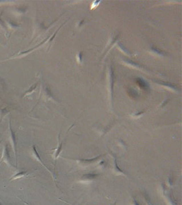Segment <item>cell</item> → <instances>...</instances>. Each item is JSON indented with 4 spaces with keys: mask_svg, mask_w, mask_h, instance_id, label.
Wrapping results in <instances>:
<instances>
[{
    "mask_svg": "<svg viewBox=\"0 0 182 205\" xmlns=\"http://www.w3.org/2000/svg\"><path fill=\"white\" fill-rule=\"evenodd\" d=\"M3 162L8 165V166H10V167H13V165L11 164V158H10V156L9 147H8V144L5 145L4 148H3L2 156H1V160H0V164Z\"/></svg>",
    "mask_w": 182,
    "mask_h": 205,
    "instance_id": "cell-2",
    "label": "cell"
},
{
    "mask_svg": "<svg viewBox=\"0 0 182 205\" xmlns=\"http://www.w3.org/2000/svg\"><path fill=\"white\" fill-rule=\"evenodd\" d=\"M102 155H99L98 157H96V158L92 159H81V160H79L80 164H94V163L96 162H98V159L100 158H101Z\"/></svg>",
    "mask_w": 182,
    "mask_h": 205,
    "instance_id": "cell-4",
    "label": "cell"
},
{
    "mask_svg": "<svg viewBox=\"0 0 182 205\" xmlns=\"http://www.w3.org/2000/svg\"><path fill=\"white\" fill-rule=\"evenodd\" d=\"M0 143H1V142H0Z\"/></svg>",
    "mask_w": 182,
    "mask_h": 205,
    "instance_id": "cell-18",
    "label": "cell"
},
{
    "mask_svg": "<svg viewBox=\"0 0 182 205\" xmlns=\"http://www.w3.org/2000/svg\"><path fill=\"white\" fill-rule=\"evenodd\" d=\"M62 145H63V142H60V136L59 135V136H58V146H57V148H56V150L55 151V154H54V159H55V161L57 159V157H59V154H60V152H61V150H62Z\"/></svg>",
    "mask_w": 182,
    "mask_h": 205,
    "instance_id": "cell-5",
    "label": "cell"
},
{
    "mask_svg": "<svg viewBox=\"0 0 182 205\" xmlns=\"http://www.w3.org/2000/svg\"><path fill=\"white\" fill-rule=\"evenodd\" d=\"M8 134H9V138L10 143L12 144V147L15 153V157L16 159V166H17V136H16V133L12 129L11 125H10V120L9 121V129H8Z\"/></svg>",
    "mask_w": 182,
    "mask_h": 205,
    "instance_id": "cell-1",
    "label": "cell"
},
{
    "mask_svg": "<svg viewBox=\"0 0 182 205\" xmlns=\"http://www.w3.org/2000/svg\"><path fill=\"white\" fill-rule=\"evenodd\" d=\"M0 25H1V27H4V28L6 27V25H5L4 22L3 21L2 19H1V18H0Z\"/></svg>",
    "mask_w": 182,
    "mask_h": 205,
    "instance_id": "cell-14",
    "label": "cell"
},
{
    "mask_svg": "<svg viewBox=\"0 0 182 205\" xmlns=\"http://www.w3.org/2000/svg\"><path fill=\"white\" fill-rule=\"evenodd\" d=\"M144 196V198L145 200V202H146L147 204V205H153V204H152L151 200H150V198H149V196H148L147 194H145L144 196Z\"/></svg>",
    "mask_w": 182,
    "mask_h": 205,
    "instance_id": "cell-12",
    "label": "cell"
},
{
    "mask_svg": "<svg viewBox=\"0 0 182 205\" xmlns=\"http://www.w3.org/2000/svg\"><path fill=\"white\" fill-rule=\"evenodd\" d=\"M82 56H83V53H78V55H77L78 62H82Z\"/></svg>",
    "mask_w": 182,
    "mask_h": 205,
    "instance_id": "cell-13",
    "label": "cell"
},
{
    "mask_svg": "<svg viewBox=\"0 0 182 205\" xmlns=\"http://www.w3.org/2000/svg\"><path fill=\"white\" fill-rule=\"evenodd\" d=\"M115 204H116V202H114V204H111V205H115Z\"/></svg>",
    "mask_w": 182,
    "mask_h": 205,
    "instance_id": "cell-17",
    "label": "cell"
},
{
    "mask_svg": "<svg viewBox=\"0 0 182 205\" xmlns=\"http://www.w3.org/2000/svg\"><path fill=\"white\" fill-rule=\"evenodd\" d=\"M31 155H32V157H34V158L35 159H36V161H38V162H39L40 164H41L42 166H43V167L45 168V169H46V170L48 171L50 174H52V172H50V170L48 169V168H47L45 164H44V163H43V160H42L41 157H40V156L39 154H38L37 150H36V146H35V145H34V146H32V149H31Z\"/></svg>",
    "mask_w": 182,
    "mask_h": 205,
    "instance_id": "cell-3",
    "label": "cell"
},
{
    "mask_svg": "<svg viewBox=\"0 0 182 205\" xmlns=\"http://www.w3.org/2000/svg\"><path fill=\"white\" fill-rule=\"evenodd\" d=\"M133 205H141L135 199H133Z\"/></svg>",
    "mask_w": 182,
    "mask_h": 205,
    "instance_id": "cell-16",
    "label": "cell"
},
{
    "mask_svg": "<svg viewBox=\"0 0 182 205\" xmlns=\"http://www.w3.org/2000/svg\"><path fill=\"white\" fill-rule=\"evenodd\" d=\"M27 174V171L25 172H17V174L13 175L12 176L11 178H10V180H14L16 179H19V178H21L23 177H25Z\"/></svg>",
    "mask_w": 182,
    "mask_h": 205,
    "instance_id": "cell-6",
    "label": "cell"
},
{
    "mask_svg": "<svg viewBox=\"0 0 182 205\" xmlns=\"http://www.w3.org/2000/svg\"><path fill=\"white\" fill-rule=\"evenodd\" d=\"M98 176V174H96V173H90V174H84L82 178L85 180H87V181H89V180H92L95 179L96 177Z\"/></svg>",
    "mask_w": 182,
    "mask_h": 205,
    "instance_id": "cell-7",
    "label": "cell"
},
{
    "mask_svg": "<svg viewBox=\"0 0 182 205\" xmlns=\"http://www.w3.org/2000/svg\"><path fill=\"white\" fill-rule=\"evenodd\" d=\"M114 172L117 175L120 174V175H126L125 173H124V172L122 170V169H120V168H119L118 166V164H117V160L116 159H114Z\"/></svg>",
    "mask_w": 182,
    "mask_h": 205,
    "instance_id": "cell-9",
    "label": "cell"
},
{
    "mask_svg": "<svg viewBox=\"0 0 182 205\" xmlns=\"http://www.w3.org/2000/svg\"><path fill=\"white\" fill-rule=\"evenodd\" d=\"M113 77H114V75H113V68L111 67V69H110V92H111V96H113V83H114V79H113Z\"/></svg>",
    "mask_w": 182,
    "mask_h": 205,
    "instance_id": "cell-8",
    "label": "cell"
},
{
    "mask_svg": "<svg viewBox=\"0 0 182 205\" xmlns=\"http://www.w3.org/2000/svg\"><path fill=\"white\" fill-rule=\"evenodd\" d=\"M38 84V82H37V83H36L35 84H34V85H31V86L29 87V88L28 89V90L25 92V94H24L23 95V97H25V96L29 95V94H30L32 93V92H34L35 90H36V87H37Z\"/></svg>",
    "mask_w": 182,
    "mask_h": 205,
    "instance_id": "cell-10",
    "label": "cell"
},
{
    "mask_svg": "<svg viewBox=\"0 0 182 205\" xmlns=\"http://www.w3.org/2000/svg\"><path fill=\"white\" fill-rule=\"evenodd\" d=\"M151 49L154 51H156V49L154 48V47H152ZM157 53H159V55H163V53H162V52H161V51H160H160H157Z\"/></svg>",
    "mask_w": 182,
    "mask_h": 205,
    "instance_id": "cell-15",
    "label": "cell"
},
{
    "mask_svg": "<svg viewBox=\"0 0 182 205\" xmlns=\"http://www.w3.org/2000/svg\"><path fill=\"white\" fill-rule=\"evenodd\" d=\"M10 111V109L9 108H8V107H5L4 108L1 109V112H0V114H1V118H3V117L4 116H6L7 114L9 113Z\"/></svg>",
    "mask_w": 182,
    "mask_h": 205,
    "instance_id": "cell-11",
    "label": "cell"
}]
</instances>
